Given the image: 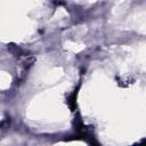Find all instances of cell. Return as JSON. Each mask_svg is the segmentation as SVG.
Segmentation results:
<instances>
[{"mask_svg": "<svg viewBox=\"0 0 146 146\" xmlns=\"http://www.w3.org/2000/svg\"><path fill=\"white\" fill-rule=\"evenodd\" d=\"M76 96H78V89L74 90L73 92H71L68 96H67V105L70 107L71 111H75V107H76Z\"/></svg>", "mask_w": 146, "mask_h": 146, "instance_id": "cell-1", "label": "cell"}]
</instances>
